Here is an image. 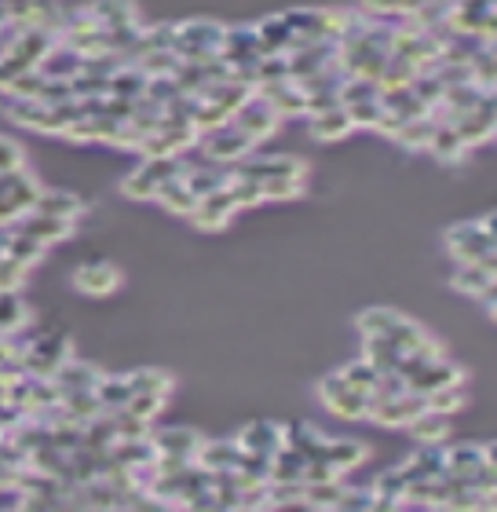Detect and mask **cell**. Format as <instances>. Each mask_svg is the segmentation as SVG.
<instances>
[{"mask_svg": "<svg viewBox=\"0 0 497 512\" xmlns=\"http://www.w3.org/2000/svg\"><path fill=\"white\" fill-rule=\"evenodd\" d=\"M198 150H201V158L212 161V165L234 169V165H242V161L253 158V154H256V143L249 136H245V132L238 125H234V121H227V125L205 132V136L198 139Z\"/></svg>", "mask_w": 497, "mask_h": 512, "instance_id": "6da1fadb", "label": "cell"}, {"mask_svg": "<svg viewBox=\"0 0 497 512\" xmlns=\"http://www.w3.org/2000/svg\"><path fill=\"white\" fill-rule=\"evenodd\" d=\"M223 22L212 19H187L176 22V55L180 59H216L223 44Z\"/></svg>", "mask_w": 497, "mask_h": 512, "instance_id": "7a4b0ae2", "label": "cell"}, {"mask_svg": "<svg viewBox=\"0 0 497 512\" xmlns=\"http://www.w3.org/2000/svg\"><path fill=\"white\" fill-rule=\"evenodd\" d=\"M446 249H450L457 264H483L497 249V242L487 231V224H483V216H479V220H461V224L450 227L446 231Z\"/></svg>", "mask_w": 497, "mask_h": 512, "instance_id": "3957f363", "label": "cell"}, {"mask_svg": "<svg viewBox=\"0 0 497 512\" xmlns=\"http://www.w3.org/2000/svg\"><path fill=\"white\" fill-rule=\"evenodd\" d=\"M318 403L326 406L329 414L344 417V421H366V414H370V395L355 392V388L340 377V370L318 381Z\"/></svg>", "mask_w": 497, "mask_h": 512, "instance_id": "277c9868", "label": "cell"}, {"mask_svg": "<svg viewBox=\"0 0 497 512\" xmlns=\"http://www.w3.org/2000/svg\"><path fill=\"white\" fill-rule=\"evenodd\" d=\"M172 176H180V158H143V165L121 180V194L132 202H154L158 187Z\"/></svg>", "mask_w": 497, "mask_h": 512, "instance_id": "5b68a950", "label": "cell"}, {"mask_svg": "<svg viewBox=\"0 0 497 512\" xmlns=\"http://www.w3.org/2000/svg\"><path fill=\"white\" fill-rule=\"evenodd\" d=\"M234 125L242 128L245 136L253 139L256 147H260V143H264V139H271L278 132V125H282V114H278L275 107H271V103H267L264 96H260V92H253V96L245 99L242 107L234 110Z\"/></svg>", "mask_w": 497, "mask_h": 512, "instance_id": "8992f818", "label": "cell"}, {"mask_svg": "<svg viewBox=\"0 0 497 512\" xmlns=\"http://www.w3.org/2000/svg\"><path fill=\"white\" fill-rule=\"evenodd\" d=\"M428 403H424V395L417 392H406V395H395V399H370V414L366 421L381 428H406L417 414H424Z\"/></svg>", "mask_w": 497, "mask_h": 512, "instance_id": "52a82bcc", "label": "cell"}, {"mask_svg": "<svg viewBox=\"0 0 497 512\" xmlns=\"http://www.w3.org/2000/svg\"><path fill=\"white\" fill-rule=\"evenodd\" d=\"M74 289L81 297H110L121 289V267L114 260H85L74 271Z\"/></svg>", "mask_w": 497, "mask_h": 512, "instance_id": "ba28073f", "label": "cell"}, {"mask_svg": "<svg viewBox=\"0 0 497 512\" xmlns=\"http://www.w3.org/2000/svg\"><path fill=\"white\" fill-rule=\"evenodd\" d=\"M238 169L253 180H307V161L293 154H253Z\"/></svg>", "mask_w": 497, "mask_h": 512, "instance_id": "9c48e42d", "label": "cell"}, {"mask_svg": "<svg viewBox=\"0 0 497 512\" xmlns=\"http://www.w3.org/2000/svg\"><path fill=\"white\" fill-rule=\"evenodd\" d=\"M307 132L318 143H340V139H348L355 132V121H351L344 103H329V107H318L307 114Z\"/></svg>", "mask_w": 497, "mask_h": 512, "instance_id": "30bf717a", "label": "cell"}, {"mask_svg": "<svg viewBox=\"0 0 497 512\" xmlns=\"http://www.w3.org/2000/svg\"><path fill=\"white\" fill-rule=\"evenodd\" d=\"M234 443L242 447V454H264V458H271V454H278V450L286 447V425L260 417V421H249L234 436Z\"/></svg>", "mask_w": 497, "mask_h": 512, "instance_id": "8fae6325", "label": "cell"}, {"mask_svg": "<svg viewBox=\"0 0 497 512\" xmlns=\"http://www.w3.org/2000/svg\"><path fill=\"white\" fill-rule=\"evenodd\" d=\"M234 213H238V205H234L231 191L223 187V191L201 198L198 209L191 213V224L198 227V231H205V235H216V231H223V227L231 224Z\"/></svg>", "mask_w": 497, "mask_h": 512, "instance_id": "7c38bea8", "label": "cell"}, {"mask_svg": "<svg viewBox=\"0 0 497 512\" xmlns=\"http://www.w3.org/2000/svg\"><path fill=\"white\" fill-rule=\"evenodd\" d=\"M399 469H402V476H406V483L439 480V476L446 472V447L443 443H417V450L402 461Z\"/></svg>", "mask_w": 497, "mask_h": 512, "instance_id": "4fadbf2b", "label": "cell"}, {"mask_svg": "<svg viewBox=\"0 0 497 512\" xmlns=\"http://www.w3.org/2000/svg\"><path fill=\"white\" fill-rule=\"evenodd\" d=\"M406 384H410V392H417V395H432V392H439V388H450V384H465V370L443 355V359L421 366Z\"/></svg>", "mask_w": 497, "mask_h": 512, "instance_id": "5bb4252c", "label": "cell"}, {"mask_svg": "<svg viewBox=\"0 0 497 512\" xmlns=\"http://www.w3.org/2000/svg\"><path fill=\"white\" fill-rule=\"evenodd\" d=\"M150 443H154V450H158V458L194 461V454H198V447H201V436L194 432V428L180 425V428H161V432H154Z\"/></svg>", "mask_w": 497, "mask_h": 512, "instance_id": "9a60e30c", "label": "cell"}, {"mask_svg": "<svg viewBox=\"0 0 497 512\" xmlns=\"http://www.w3.org/2000/svg\"><path fill=\"white\" fill-rule=\"evenodd\" d=\"M85 11L99 22V30H136L139 26V8L132 0H96Z\"/></svg>", "mask_w": 497, "mask_h": 512, "instance_id": "2e32d148", "label": "cell"}, {"mask_svg": "<svg viewBox=\"0 0 497 512\" xmlns=\"http://www.w3.org/2000/svg\"><path fill=\"white\" fill-rule=\"evenodd\" d=\"M238 458H242V447L234 439H201L194 465L205 472H231L238 469Z\"/></svg>", "mask_w": 497, "mask_h": 512, "instance_id": "e0dca14e", "label": "cell"}, {"mask_svg": "<svg viewBox=\"0 0 497 512\" xmlns=\"http://www.w3.org/2000/svg\"><path fill=\"white\" fill-rule=\"evenodd\" d=\"M366 458H370V447H366L362 439H326L322 461H329L340 476H348V472H355L359 465H366Z\"/></svg>", "mask_w": 497, "mask_h": 512, "instance_id": "ac0fdd59", "label": "cell"}, {"mask_svg": "<svg viewBox=\"0 0 497 512\" xmlns=\"http://www.w3.org/2000/svg\"><path fill=\"white\" fill-rule=\"evenodd\" d=\"M33 213L52 216V220H66V224H77V220L85 216V202L70 191H41V198H37V205H33Z\"/></svg>", "mask_w": 497, "mask_h": 512, "instance_id": "d6986e66", "label": "cell"}, {"mask_svg": "<svg viewBox=\"0 0 497 512\" xmlns=\"http://www.w3.org/2000/svg\"><path fill=\"white\" fill-rule=\"evenodd\" d=\"M77 224H66V220H52V216H41V213H26L19 220V231H26L30 238H37L41 246H55V242H66V238L74 235Z\"/></svg>", "mask_w": 497, "mask_h": 512, "instance_id": "ffe728a7", "label": "cell"}, {"mask_svg": "<svg viewBox=\"0 0 497 512\" xmlns=\"http://www.w3.org/2000/svg\"><path fill=\"white\" fill-rule=\"evenodd\" d=\"M406 432H410L413 443H443L450 439V432H454V421L446 414H435V410H424V414H417L406 425Z\"/></svg>", "mask_w": 497, "mask_h": 512, "instance_id": "44dd1931", "label": "cell"}, {"mask_svg": "<svg viewBox=\"0 0 497 512\" xmlns=\"http://www.w3.org/2000/svg\"><path fill=\"white\" fill-rule=\"evenodd\" d=\"M154 202L165 205V209L176 213V216H191L194 209H198V198H194V191L187 187L183 176H172V180L161 183L158 194H154Z\"/></svg>", "mask_w": 497, "mask_h": 512, "instance_id": "7402d4cb", "label": "cell"}, {"mask_svg": "<svg viewBox=\"0 0 497 512\" xmlns=\"http://www.w3.org/2000/svg\"><path fill=\"white\" fill-rule=\"evenodd\" d=\"M326 439L315 425H307V421H293L286 425V447H293L297 454H304L307 461H318L326 454Z\"/></svg>", "mask_w": 497, "mask_h": 512, "instance_id": "603a6c76", "label": "cell"}, {"mask_svg": "<svg viewBox=\"0 0 497 512\" xmlns=\"http://www.w3.org/2000/svg\"><path fill=\"white\" fill-rule=\"evenodd\" d=\"M483 465H487L483 443H457V447H446V472H450V476L468 480V476L479 472Z\"/></svg>", "mask_w": 497, "mask_h": 512, "instance_id": "cb8c5ba5", "label": "cell"}, {"mask_svg": "<svg viewBox=\"0 0 497 512\" xmlns=\"http://www.w3.org/2000/svg\"><path fill=\"white\" fill-rule=\"evenodd\" d=\"M362 359L377 366L381 374H399L402 352L388 341V337H362Z\"/></svg>", "mask_w": 497, "mask_h": 512, "instance_id": "d4e9b609", "label": "cell"}, {"mask_svg": "<svg viewBox=\"0 0 497 512\" xmlns=\"http://www.w3.org/2000/svg\"><path fill=\"white\" fill-rule=\"evenodd\" d=\"M490 271L483 264H457V271L450 275V289H457L461 297H483L490 286Z\"/></svg>", "mask_w": 497, "mask_h": 512, "instance_id": "484cf974", "label": "cell"}, {"mask_svg": "<svg viewBox=\"0 0 497 512\" xmlns=\"http://www.w3.org/2000/svg\"><path fill=\"white\" fill-rule=\"evenodd\" d=\"M399 322H402V315L395 308H366V311H359L355 326H359L362 337H392V330Z\"/></svg>", "mask_w": 497, "mask_h": 512, "instance_id": "4316f807", "label": "cell"}, {"mask_svg": "<svg viewBox=\"0 0 497 512\" xmlns=\"http://www.w3.org/2000/svg\"><path fill=\"white\" fill-rule=\"evenodd\" d=\"M428 154H432V158H439L443 165H454V161L465 158L468 147H465V139L457 136V128H454V125H439V128H435V136H432V147H428Z\"/></svg>", "mask_w": 497, "mask_h": 512, "instance_id": "83f0119b", "label": "cell"}, {"mask_svg": "<svg viewBox=\"0 0 497 512\" xmlns=\"http://www.w3.org/2000/svg\"><path fill=\"white\" fill-rule=\"evenodd\" d=\"M435 128H439V121H432V114H424V118H413L402 125V132L395 136V143H399L402 150H428L432 147V136H435Z\"/></svg>", "mask_w": 497, "mask_h": 512, "instance_id": "f1b7e54d", "label": "cell"}, {"mask_svg": "<svg viewBox=\"0 0 497 512\" xmlns=\"http://www.w3.org/2000/svg\"><path fill=\"white\" fill-rule=\"evenodd\" d=\"M96 399H99V406H103L106 414H114V410H125L128 399H132V384H128V374L125 377H99Z\"/></svg>", "mask_w": 497, "mask_h": 512, "instance_id": "f546056e", "label": "cell"}, {"mask_svg": "<svg viewBox=\"0 0 497 512\" xmlns=\"http://www.w3.org/2000/svg\"><path fill=\"white\" fill-rule=\"evenodd\" d=\"M128 384H132V395H165L169 399L172 395V374H165V370H158V366H147V370H136V374H128Z\"/></svg>", "mask_w": 497, "mask_h": 512, "instance_id": "4dcf8cb0", "label": "cell"}, {"mask_svg": "<svg viewBox=\"0 0 497 512\" xmlns=\"http://www.w3.org/2000/svg\"><path fill=\"white\" fill-rule=\"evenodd\" d=\"M304 465H307L304 454H297L293 447H282L278 454H271V483L304 480Z\"/></svg>", "mask_w": 497, "mask_h": 512, "instance_id": "1f68e13d", "label": "cell"}, {"mask_svg": "<svg viewBox=\"0 0 497 512\" xmlns=\"http://www.w3.org/2000/svg\"><path fill=\"white\" fill-rule=\"evenodd\" d=\"M44 249H48V246H41V242H37V238H30L26 231H15V235L8 238V246H4V256H11L15 264L30 271V267L44 256Z\"/></svg>", "mask_w": 497, "mask_h": 512, "instance_id": "d6a6232c", "label": "cell"}, {"mask_svg": "<svg viewBox=\"0 0 497 512\" xmlns=\"http://www.w3.org/2000/svg\"><path fill=\"white\" fill-rule=\"evenodd\" d=\"M424 403H428V410H435V414H457V410H465L468 403V392L465 384H450V388H439V392L424 395Z\"/></svg>", "mask_w": 497, "mask_h": 512, "instance_id": "836d02e7", "label": "cell"}, {"mask_svg": "<svg viewBox=\"0 0 497 512\" xmlns=\"http://www.w3.org/2000/svg\"><path fill=\"white\" fill-rule=\"evenodd\" d=\"M340 377H344L355 392L373 395V388H377V381H381V370H377L373 363H366V359H355V363H348L344 370H340Z\"/></svg>", "mask_w": 497, "mask_h": 512, "instance_id": "e575fe53", "label": "cell"}, {"mask_svg": "<svg viewBox=\"0 0 497 512\" xmlns=\"http://www.w3.org/2000/svg\"><path fill=\"white\" fill-rule=\"evenodd\" d=\"M344 494V480H329V483H304V498L315 509H333Z\"/></svg>", "mask_w": 497, "mask_h": 512, "instance_id": "d590c367", "label": "cell"}, {"mask_svg": "<svg viewBox=\"0 0 497 512\" xmlns=\"http://www.w3.org/2000/svg\"><path fill=\"white\" fill-rule=\"evenodd\" d=\"M370 487H373V494H377V498H388V502H402V498H406V476H402V469L381 472Z\"/></svg>", "mask_w": 497, "mask_h": 512, "instance_id": "8d00e7d4", "label": "cell"}, {"mask_svg": "<svg viewBox=\"0 0 497 512\" xmlns=\"http://www.w3.org/2000/svg\"><path fill=\"white\" fill-rule=\"evenodd\" d=\"M264 202H293L307 191V180H260Z\"/></svg>", "mask_w": 497, "mask_h": 512, "instance_id": "74e56055", "label": "cell"}, {"mask_svg": "<svg viewBox=\"0 0 497 512\" xmlns=\"http://www.w3.org/2000/svg\"><path fill=\"white\" fill-rule=\"evenodd\" d=\"M373 502H377L373 487H344V494H340V502L333 505V509L337 512H362V509H370Z\"/></svg>", "mask_w": 497, "mask_h": 512, "instance_id": "f35d334b", "label": "cell"}, {"mask_svg": "<svg viewBox=\"0 0 497 512\" xmlns=\"http://www.w3.org/2000/svg\"><path fill=\"white\" fill-rule=\"evenodd\" d=\"M165 403H169V399H165V395H132V399H128V414H136V417H143V421H154V417L161 414V410H165Z\"/></svg>", "mask_w": 497, "mask_h": 512, "instance_id": "ab89813d", "label": "cell"}, {"mask_svg": "<svg viewBox=\"0 0 497 512\" xmlns=\"http://www.w3.org/2000/svg\"><path fill=\"white\" fill-rule=\"evenodd\" d=\"M329 480H344L329 461L318 458V461H307L304 465V483H329Z\"/></svg>", "mask_w": 497, "mask_h": 512, "instance_id": "60d3db41", "label": "cell"}, {"mask_svg": "<svg viewBox=\"0 0 497 512\" xmlns=\"http://www.w3.org/2000/svg\"><path fill=\"white\" fill-rule=\"evenodd\" d=\"M267 494H271V502H297V498H304V480L267 483Z\"/></svg>", "mask_w": 497, "mask_h": 512, "instance_id": "b9f144b4", "label": "cell"}, {"mask_svg": "<svg viewBox=\"0 0 497 512\" xmlns=\"http://www.w3.org/2000/svg\"><path fill=\"white\" fill-rule=\"evenodd\" d=\"M22 169V150L19 143L0 136V172H19Z\"/></svg>", "mask_w": 497, "mask_h": 512, "instance_id": "7bdbcfd3", "label": "cell"}, {"mask_svg": "<svg viewBox=\"0 0 497 512\" xmlns=\"http://www.w3.org/2000/svg\"><path fill=\"white\" fill-rule=\"evenodd\" d=\"M315 505L307 502V498H297V502H271L264 512H311Z\"/></svg>", "mask_w": 497, "mask_h": 512, "instance_id": "ee69618b", "label": "cell"}, {"mask_svg": "<svg viewBox=\"0 0 497 512\" xmlns=\"http://www.w3.org/2000/svg\"><path fill=\"white\" fill-rule=\"evenodd\" d=\"M479 300H483V304H487V308H497V275L490 278L487 293H483V297H479Z\"/></svg>", "mask_w": 497, "mask_h": 512, "instance_id": "f6af8a7d", "label": "cell"}, {"mask_svg": "<svg viewBox=\"0 0 497 512\" xmlns=\"http://www.w3.org/2000/svg\"><path fill=\"white\" fill-rule=\"evenodd\" d=\"M483 458H487L490 469H497V439H494V443H487V447H483Z\"/></svg>", "mask_w": 497, "mask_h": 512, "instance_id": "bcb514c9", "label": "cell"}, {"mask_svg": "<svg viewBox=\"0 0 497 512\" xmlns=\"http://www.w3.org/2000/svg\"><path fill=\"white\" fill-rule=\"evenodd\" d=\"M8 26H11V8L0 0V30H8Z\"/></svg>", "mask_w": 497, "mask_h": 512, "instance_id": "7dc6e473", "label": "cell"}, {"mask_svg": "<svg viewBox=\"0 0 497 512\" xmlns=\"http://www.w3.org/2000/svg\"><path fill=\"white\" fill-rule=\"evenodd\" d=\"M483 224H487V231H490V235H494V242H497V209H494V213L483 216Z\"/></svg>", "mask_w": 497, "mask_h": 512, "instance_id": "c3c4849f", "label": "cell"}, {"mask_svg": "<svg viewBox=\"0 0 497 512\" xmlns=\"http://www.w3.org/2000/svg\"><path fill=\"white\" fill-rule=\"evenodd\" d=\"M487 512H497V494H490L487 498Z\"/></svg>", "mask_w": 497, "mask_h": 512, "instance_id": "681fc988", "label": "cell"}, {"mask_svg": "<svg viewBox=\"0 0 497 512\" xmlns=\"http://www.w3.org/2000/svg\"><path fill=\"white\" fill-rule=\"evenodd\" d=\"M227 512H264V509H245V505H234V509H227Z\"/></svg>", "mask_w": 497, "mask_h": 512, "instance_id": "f907efd6", "label": "cell"}, {"mask_svg": "<svg viewBox=\"0 0 497 512\" xmlns=\"http://www.w3.org/2000/svg\"><path fill=\"white\" fill-rule=\"evenodd\" d=\"M450 512V509H446ZM461 512H487V505H479V509H461Z\"/></svg>", "mask_w": 497, "mask_h": 512, "instance_id": "816d5d0a", "label": "cell"}, {"mask_svg": "<svg viewBox=\"0 0 497 512\" xmlns=\"http://www.w3.org/2000/svg\"><path fill=\"white\" fill-rule=\"evenodd\" d=\"M490 319H494V322H497V308H490Z\"/></svg>", "mask_w": 497, "mask_h": 512, "instance_id": "f5cc1de1", "label": "cell"}, {"mask_svg": "<svg viewBox=\"0 0 497 512\" xmlns=\"http://www.w3.org/2000/svg\"><path fill=\"white\" fill-rule=\"evenodd\" d=\"M311 512H337V509H311Z\"/></svg>", "mask_w": 497, "mask_h": 512, "instance_id": "db71d44e", "label": "cell"}, {"mask_svg": "<svg viewBox=\"0 0 497 512\" xmlns=\"http://www.w3.org/2000/svg\"><path fill=\"white\" fill-rule=\"evenodd\" d=\"M8 512H19V509H8Z\"/></svg>", "mask_w": 497, "mask_h": 512, "instance_id": "11a10c76", "label": "cell"}]
</instances>
